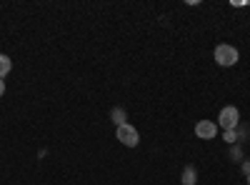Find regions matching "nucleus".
Here are the masks:
<instances>
[{"label":"nucleus","mask_w":250,"mask_h":185,"mask_svg":"<svg viewBox=\"0 0 250 185\" xmlns=\"http://www.w3.org/2000/svg\"><path fill=\"white\" fill-rule=\"evenodd\" d=\"M218 123H220L223 133H225V130H235V128L240 125V110H238L235 105L223 108V110H220V115H218Z\"/></svg>","instance_id":"f257e3e1"},{"label":"nucleus","mask_w":250,"mask_h":185,"mask_svg":"<svg viewBox=\"0 0 250 185\" xmlns=\"http://www.w3.org/2000/svg\"><path fill=\"white\" fill-rule=\"evenodd\" d=\"M238 58H240V55H238V50H235L233 45H225V43H223V45L215 48V63L223 65V68L235 65V63H238Z\"/></svg>","instance_id":"f03ea898"},{"label":"nucleus","mask_w":250,"mask_h":185,"mask_svg":"<svg viewBox=\"0 0 250 185\" xmlns=\"http://www.w3.org/2000/svg\"><path fill=\"white\" fill-rule=\"evenodd\" d=\"M115 138L123 143L125 148H135L138 143H140V133L130 125V123H125V125H120V128L115 130Z\"/></svg>","instance_id":"7ed1b4c3"},{"label":"nucleus","mask_w":250,"mask_h":185,"mask_svg":"<svg viewBox=\"0 0 250 185\" xmlns=\"http://www.w3.org/2000/svg\"><path fill=\"white\" fill-rule=\"evenodd\" d=\"M195 135L203 138V140H213L218 135V125L213 120H200L198 125H195Z\"/></svg>","instance_id":"20e7f679"},{"label":"nucleus","mask_w":250,"mask_h":185,"mask_svg":"<svg viewBox=\"0 0 250 185\" xmlns=\"http://www.w3.org/2000/svg\"><path fill=\"white\" fill-rule=\"evenodd\" d=\"M110 118H113V123L120 128V125H125V123H128V113H125L123 108H113L110 110Z\"/></svg>","instance_id":"39448f33"},{"label":"nucleus","mask_w":250,"mask_h":185,"mask_svg":"<svg viewBox=\"0 0 250 185\" xmlns=\"http://www.w3.org/2000/svg\"><path fill=\"white\" fill-rule=\"evenodd\" d=\"M195 180H198V170L193 165H185V170H183V185H195Z\"/></svg>","instance_id":"423d86ee"},{"label":"nucleus","mask_w":250,"mask_h":185,"mask_svg":"<svg viewBox=\"0 0 250 185\" xmlns=\"http://www.w3.org/2000/svg\"><path fill=\"white\" fill-rule=\"evenodd\" d=\"M10 68H13V60L8 55L0 53V80H5V75L10 73Z\"/></svg>","instance_id":"0eeeda50"},{"label":"nucleus","mask_w":250,"mask_h":185,"mask_svg":"<svg viewBox=\"0 0 250 185\" xmlns=\"http://www.w3.org/2000/svg\"><path fill=\"white\" fill-rule=\"evenodd\" d=\"M243 173H245V178H248V185H250V160H245V163H243Z\"/></svg>","instance_id":"6e6552de"},{"label":"nucleus","mask_w":250,"mask_h":185,"mask_svg":"<svg viewBox=\"0 0 250 185\" xmlns=\"http://www.w3.org/2000/svg\"><path fill=\"white\" fill-rule=\"evenodd\" d=\"M5 95V80H0V98Z\"/></svg>","instance_id":"1a4fd4ad"}]
</instances>
